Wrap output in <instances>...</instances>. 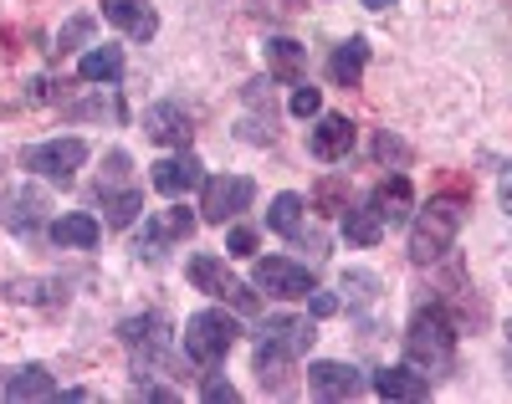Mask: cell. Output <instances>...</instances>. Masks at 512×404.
<instances>
[{
  "mask_svg": "<svg viewBox=\"0 0 512 404\" xmlns=\"http://www.w3.org/2000/svg\"><path fill=\"white\" fill-rule=\"evenodd\" d=\"M405 358L420 369V374H446L456 364V323L446 318V307H420L410 318V333H405Z\"/></svg>",
  "mask_w": 512,
  "mask_h": 404,
  "instance_id": "1",
  "label": "cell"
},
{
  "mask_svg": "<svg viewBox=\"0 0 512 404\" xmlns=\"http://www.w3.org/2000/svg\"><path fill=\"white\" fill-rule=\"evenodd\" d=\"M461 220H466L461 200H431V205L415 215V226H410V261H415V266L441 261V256L451 251L456 231H461Z\"/></svg>",
  "mask_w": 512,
  "mask_h": 404,
  "instance_id": "2",
  "label": "cell"
},
{
  "mask_svg": "<svg viewBox=\"0 0 512 404\" xmlns=\"http://www.w3.org/2000/svg\"><path fill=\"white\" fill-rule=\"evenodd\" d=\"M313 338H318V333H313L308 318H287V312H277V318H267L262 333H256V343H262V348H256V364L277 374L282 364H292L297 353H308Z\"/></svg>",
  "mask_w": 512,
  "mask_h": 404,
  "instance_id": "3",
  "label": "cell"
},
{
  "mask_svg": "<svg viewBox=\"0 0 512 404\" xmlns=\"http://www.w3.org/2000/svg\"><path fill=\"white\" fill-rule=\"evenodd\" d=\"M236 318H226L221 307H205V312H195V318L185 323V353L195 358V364H221V358L231 353V343H236Z\"/></svg>",
  "mask_w": 512,
  "mask_h": 404,
  "instance_id": "4",
  "label": "cell"
},
{
  "mask_svg": "<svg viewBox=\"0 0 512 404\" xmlns=\"http://www.w3.org/2000/svg\"><path fill=\"white\" fill-rule=\"evenodd\" d=\"M82 164H88V144L82 139H52V144L26 149V169L41 174V179H52V185H72Z\"/></svg>",
  "mask_w": 512,
  "mask_h": 404,
  "instance_id": "5",
  "label": "cell"
},
{
  "mask_svg": "<svg viewBox=\"0 0 512 404\" xmlns=\"http://www.w3.org/2000/svg\"><path fill=\"white\" fill-rule=\"evenodd\" d=\"M256 185L246 174H221V179H205V195H200V215L210 220V226H226V220H236L246 205H251Z\"/></svg>",
  "mask_w": 512,
  "mask_h": 404,
  "instance_id": "6",
  "label": "cell"
},
{
  "mask_svg": "<svg viewBox=\"0 0 512 404\" xmlns=\"http://www.w3.org/2000/svg\"><path fill=\"white\" fill-rule=\"evenodd\" d=\"M190 282H195L205 297H221V302H231V307H241V312L256 307V297L226 272L221 256H190Z\"/></svg>",
  "mask_w": 512,
  "mask_h": 404,
  "instance_id": "7",
  "label": "cell"
},
{
  "mask_svg": "<svg viewBox=\"0 0 512 404\" xmlns=\"http://www.w3.org/2000/svg\"><path fill=\"white\" fill-rule=\"evenodd\" d=\"M256 287L272 292V297H308L313 292V272L297 266V261H287V256H267V261H256Z\"/></svg>",
  "mask_w": 512,
  "mask_h": 404,
  "instance_id": "8",
  "label": "cell"
},
{
  "mask_svg": "<svg viewBox=\"0 0 512 404\" xmlns=\"http://www.w3.org/2000/svg\"><path fill=\"white\" fill-rule=\"evenodd\" d=\"M354 139H359V128L349 123V113H318V128H313L308 149H313V159L338 164V159H349Z\"/></svg>",
  "mask_w": 512,
  "mask_h": 404,
  "instance_id": "9",
  "label": "cell"
},
{
  "mask_svg": "<svg viewBox=\"0 0 512 404\" xmlns=\"http://www.w3.org/2000/svg\"><path fill=\"white\" fill-rule=\"evenodd\" d=\"M308 389L318 399H359L364 394V374L354 364H338V358H323V364L308 369Z\"/></svg>",
  "mask_w": 512,
  "mask_h": 404,
  "instance_id": "10",
  "label": "cell"
},
{
  "mask_svg": "<svg viewBox=\"0 0 512 404\" xmlns=\"http://www.w3.org/2000/svg\"><path fill=\"white\" fill-rule=\"evenodd\" d=\"M118 338H123L128 353L139 358V369H149L154 358L169 348V328H164V318H154V312H149V318H128V323L118 328Z\"/></svg>",
  "mask_w": 512,
  "mask_h": 404,
  "instance_id": "11",
  "label": "cell"
},
{
  "mask_svg": "<svg viewBox=\"0 0 512 404\" xmlns=\"http://www.w3.org/2000/svg\"><path fill=\"white\" fill-rule=\"evenodd\" d=\"M149 179H154V190H159L164 200H180V195H190L195 185H205V164H200L195 154H180V159H159Z\"/></svg>",
  "mask_w": 512,
  "mask_h": 404,
  "instance_id": "12",
  "label": "cell"
},
{
  "mask_svg": "<svg viewBox=\"0 0 512 404\" xmlns=\"http://www.w3.org/2000/svg\"><path fill=\"white\" fill-rule=\"evenodd\" d=\"M144 133H149V144H164V149H185L190 144V113L180 103H154L144 113Z\"/></svg>",
  "mask_w": 512,
  "mask_h": 404,
  "instance_id": "13",
  "label": "cell"
},
{
  "mask_svg": "<svg viewBox=\"0 0 512 404\" xmlns=\"http://www.w3.org/2000/svg\"><path fill=\"white\" fill-rule=\"evenodd\" d=\"M190 231H195V215L190 210H154L149 215V226H144V236H139V251L144 256H159V246H175V241H190Z\"/></svg>",
  "mask_w": 512,
  "mask_h": 404,
  "instance_id": "14",
  "label": "cell"
},
{
  "mask_svg": "<svg viewBox=\"0 0 512 404\" xmlns=\"http://www.w3.org/2000/svg\"><path fill=\"white\" fill-rule=\"evenodd\" d=\"M103 21H113L118 31H128L134 41H149L159 31V16L149 0H103Z\"/></svg>",
  "mask_w": 512,
  "mask_h": 404,
  "instance_id": "15",
  "label": "cell"
},
{
  "mask_svg": "<svg viewBox=\"0 0 512 404\" xmlns=\"http://www.w3.org/2000/svg\"><path fill=\"white\" fill-rule=\"evenodd\" d=\"M410 205H415V190H410V179H405V174L379 179V190H374V210H379L384 226H405V220H410Z\"/></svg>",
  "mask_w": 512,
  "mask_h": 404,
  "instance_id": "16",
  "label": "cell"
},
{
  "mask_svg": "<svg viewBox=\"0 0 512 404\" xmlns=\"http://www.w3.org/2000/svg\"><path fill=\"white\" fill-rule=\"evenodd\" d=\"M374 394H384V399H425V394H431V374H420L415 364L379 369L374 374Z\"/></svg>",
  "mask_w": 512,
  "mask_h": 404,
  "instance_id": "17",
  "label": "cell"
},
{
  "mask_svg": "<svg viewBox=\"0 0 512 404\" xmlns=\"http://www.w3.org/2000/svg\"><path fill=\"white\" fill-rule=\"evenodd\" d=\"M98 236H103V226H98V220H93L88 210H72V215L52 220V241H57V246L88 251V246H98Z\"/></svg>",
  "mask_w": 512,
  "mask_h": 404,
  "instance_id": "18",
  "label": "cell"
},
{
  "mask_svg": "<svg viewBox=\"0 0 512 404\" xmlns=\"http://www.w3.org/2000/svg\"><path fill=\"white\" fill-rule=\"evenodd\" d=\"M267 62H272V77H277V82H303L308 47H297V41L277 36V41H267Z\"/></svg>",
  "mask_w": 512,
  "mask_h": 404,
  "instance_id": "19",
  "label": "cell"
},
{
  "mask_svg": "<svg viewBox=\"0 0 512 404\" xmlns=\"http://www.w3.org/2000/svg\"><path fill=\"white\" fill-rule=\"evenodd\" d=\"M344 236H349L354 246H379L384 220H379L374 200H369V205H344Z\"/></svg>",
  "mask_w": 512,
  "mask_h": 404,
  "instance_id": "20",
  "label": "cell"
},
{
  "mask_svg": "<svg viewBox=\"0 0 512 404\" xmlns=\"http://www.w3.org/2000/svg\"><path fill=\"white\" fill-rule=\"evenodd\" d=\"M364 62H369V41H364V36H349L344 47L333 52L328 72H333V82H344V87H354V82L364 77Z\"/></svg>",
  "mask_w": 512,
  "mask_h": 404,
  "instance_id": "21",
  "label": "cell"
},
{
  "mask_svg": "<svg viewBox=\"0 0 512 404\" xmlns=\"http://www.w3.org/2000/svg\"><path fill=\"white\" fill-rule=\"evenodd\" d=\"M6 399H57V379L41 364H26L21 374L6 379Z\"/></svg>",
  "mask_w": 512,
  "mask_h": 404,
  "instance_id": "22",
  "label": "cell"
},
{
  "mask_svg": "<svg viewBox=\"0 0 512 404\" xmlns=\"http://www.w3.org/2000/svg\"><path fill=\"white\" fill-rule=\"evenodd\" d=\"M41 215H47V195H41V190H21V195H11L6 226L21 236V231H36L41 226Z\"/></svg>",
  "mask_w": 512,
  "mask_h": 404,
  "instance_id": "23",
  "label": "cell"
},
{
  "mask_svg": "<svg viewBox=\"0 0 512 404\" xmlns=\"http://www.w3.org/2000/svg\"><path fill=\"white\" fill-rule=\"evenodd\" d=\"M77 77L82 82H118L123 77V52L118 47H93L88 57L77 62Z\"/></svg>",
  "mask_w": 512,
  "mask_h": 404,
  "instance_id": "24",
  "label": "cell"
},
{
  "mask_svg": "<svg viewBox=\"0 0 512 404\" xmlns=\"http://www.w3.org/2000/svg\"><path fill=\"white\" fill-rule=\"evenodd\" d=\"M267 226L277 236H297V226H303V195H277L267 210Z\"/></svg>",
  "mask_w": 512,
  "mask_h": 404,
  "instance_id": "25",
  "label": "cell"
},
{
  "mask_svg": "<svg viewBox=\"0 0 512 404\" xmlns=\"http://www.w3.org/2000/svg\"><path fill=\"white\" fill-rule=\"evenodd\" d=\"M103 210H108V226H134V215L144 210V195H139V190L103 195Z\"/></svg>",
  "mask_w": 512,
  "mask_h": 404,
  "instance_id": "26",
  "label": "cell"
},
{
  "mask_svg": "<svg viewBox=\"0 0 512 404\" xmlns=\"http://www.w3.org/2000/svg\"><path fill=\"white\" fill-rule=\"evenodd\" d=\"M292 113L297 118H318L323 113V93H318V87H308V82H292Z\"/></svg>",
  "mask_w": 512,
  "mask_h": 404,
  "instance_id": "27",
  "label": "cell"
},
{
  "mask_svg": "<svg viewBox=\"0 0 512 404\" xmlns=\"http://www.w3.org/2000/svg\"><path fill=\"white\" fill-rule=\"evenodd\" d=\"M200 399H205V404H236L241 394H236V384H231V379H216V374H210V379H205V389H200Z\"/></svg>",
  "mask_w": 512,
  "mask_h": 404,
  "instance_id": "28",
  "label": "cell"
},
{
  "mask_svg": "<svg viewBox=\"0 0 512 404\" xmlns=\"http://www.w3.org/2000/svg\"><path fill=\"white\" fill-rule=\"evenodd\" d=\"M374 287H379V277H369V272H344V292H349L354 302H374Z\"/></svg>",
  "mask_w": 512,
  "mask_h": 404,
  "instance_id": "29",
  "label": "cell"
},
{
  "mask_svg": "<svg viewBox=\"0 0 512 404\" xmlns=\"http://www.w3.org/2000/svg\"><path fill=\"white\" fill-rule=\"evenodd\" d=\"M226 251H231V256H251V251H256V231H251V226H236V231L226 236Z\"/></svg>",
  "mask_w": 512,
  "mask_h": 404,
  "instance_id": "30",
  "label": "cell"
},
{
  "mask_svg": "<svg viewBox=\"0 0 512 404\" xmlns=\"http://www.w3.org/2000/svg\"><path fill=\"white\" fill-rule=\"evenodd\" d=\"M318 200H323L328 210H344V205H338V200H344V185H338V179H323V185H318Z\"/></svg>",
  "mask_w": 512,
  "mask_h": 404,
  "instance_id": "31",
  "label": "cell"
},
{
  "mask_svg": "<svg viewBox=\"0 0 512 404\" xmlns=\"http://www.w3.org/2000/svg\"><path fill=\"white\" fill-rule=\"evenodd\" d=\"M333 312H338V297H333V292H318V287H313V318H333Z\"/></svg>",
  "mask_w": 512,
  "mask_h": 404,
  "instance_id": "32",
  "label": "cell"
},
{
  "mask_svg": "<svg viewBox=\"0 0 512 404\" xmlns=\"http://www.w3.org/2000/svg\"><path fill=\"white\" fill-rule=\"evenodd\" d=\"M88 31H93V21H88V16H77V21H72V26L62 31V47H72V41H82Z\"/></svg>",
  "mask_w": 512,
  "mask_h": 404,
  "instance_id": "33",
  "label": "cell"
},
{
  "mask_svg": "<svg viewBox=\"0 0 512 404\" xmlns=\"http://www.w3.org/2000/svg\"><path fill=\"white\" fill-rule=\"evenodd\" d=\"M502 205H507V215H512V164H507V174H502Z\"/></svg>",
  "mask_w": 512,
  "mask_h": 404,
  "instance_id": "34",
  "label": "cell"
},
{
  "mask_svg": "<svg viewBox=\"0 0 512 404\" xmlns=\"http://www.w3.org/2000/svg\"><path fill=\"white\" fill-rule=\"evenodd\" d=\"M364 6H369V11H390V6H395V0H364Z\"/></svg>",
  "mask_w": 512,
  "mask_h": 404,
  "instance_id": "35",
  "label": "cell"
}]
</instances>
